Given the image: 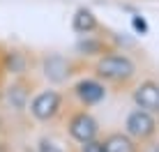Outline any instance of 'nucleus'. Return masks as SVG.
I'll return each mask as SVG.
<instances>
[{"instance_id": "f257e3e1", "label": "nucleus", "mask_w": 159, "mask_h": 152, "mask_svg": "<svg viewBox=\"0 0 159 152\" xmlns=\"http://www.w3.org/2000/svg\"><path fill=\"white\" fill-rule=\"evenodd\" d=\"M97 74L106 81H129L131 76L136 74V65L129 60L127 56H118V53H111V56H102L97 60Z\"/></svg>"}, {"instance_id": "f03ea898", "label": "nucleus", "mask_w": 159, "mask_h": 152, "mask_svg": "<svg viewBox=\"0 0 159 152\" xmlns=\"http://www.w3.org/2000/svg\"><path fill=\"white\" fill-rule=\"evenodd\" d=\"M125 132H127L129 138L134 141H150L157 134V120L150 111H143V108H136L127 115L125 120Z\"/></svg>"}, {"instance_id": "7ed1b4c3", "label": "nucleus", "mask_w": 159, "mask_h": 152, "mask_svg": "<svg viewBox=\"0 0 159 152\" xmlns=\"http://www.w3.org/2000/svg\"><path fill=\"white\" fill-rule=\"evenodd\" d=\"M97 134H99V124H97V120L90 113L79 111L76 115H72V120H69V136L74 141L88 143V141L97 138Z\"/></svg>"}, {"instance_id": "20e7f679", "label": "nucleus", "mask_w": 159, "mask_h": 152, "mask_svg": "<svg viewBox=\"0 0 159 152\" xmlns=\"http://www.w3.org/2000/svg\"><path fill=\"white\" fill-rule=\"evenodd\" d=\"M60 104H62V97H60L56 90H46V92H39V95L32 99L30 113L37 120H51V118L58 115Z\"/></svg>"}, {"instance_id": "39448f33", "label": "nucleus", "mask_w": 159, "mask_h": 152, "mask_svg": "<svg viewBox=\"0 0 159 152\" xmlns=\"http://www.w3.org/2000/svg\"><path fill=\"white\" fill-rule=\"evenodd\" d=\"M134 101H136V106L143 108V111L157 113L159 111V83H155V81H143V83L134 90Z\"/></svg>"}, {"instance_id": "423d86ee", "label": "nucleus", "mask_w": 159, "mask_h": 152, "mask_svg": "<svg viewBox=\"0 0 159 152\" xmlns=\"http://www.w3.org/2000/svg\"><path fill=\"white\" fill-rule=\"evenodd\" d=\"M74 92H76V97H79L85 106H95V104H99L104 97H106V88H104L99 81H95V78L79 81L76 88H74Z\"/></svg>"}, {"instance_id": "0eeeda50", "label": "nucleus", "mask_w": 159, "mask_h": 152, "mask_svg": "<svg viewBox=\"0 0 159 152\" xmlns=\"http://www.w3.org/2000/svg\"><path fill=\"white\" fill-rule=\"evenodd\" d=\"M44 74H46V78H51L53 83H62L69 76V65L62 56H51V58L44 60Z\"/></svg>"}, {"instance_id": "6e6552de", "label": "nucleus", "mask_w": 159, "mask_h": 152, "mask_svg": "<svg viewBox=\"0 0 159 152\" xmlns=\"http://www.w3.org/2000/svg\"><path fill=\"white\" fill-rule=\"evenodd\" d=\"M72 28L76 32H81V35H88V32H92L97 28V16L92 14L90 9L81 7L79 12L74 14V19H72Z\"/></svg>"}, {"instance_id": "1a4fd4ad", "label": "nucleus", "mask_w": 159, "mask_h": 152, "mask_svg": "<svg viewBox=\"0 0 159 152\" xmlns=\"http://www.w3.org/2000/svg\"><path fill=\"white\" fill-rule=\"evenodd\" d=\"M104 148H106V152H136L134 141L127 134H111L104 141Z\"/></svg>"}, {"instance_id": "9d476101", "label": "nucleus", "mask_w": 159, "mask_h": 152, "mask_svg": "<svg viewBox=\"0 0 159 152\" xmlns=\"http://www.w3.org/2000/svg\"><path fill=\"white\" fill-rule=\"evenodd\" d=\"M7 101H9L12 108H16V111L25 108V101H28V92H25V88H23V85H12V88L7 90Z\"/></svg>"}, {"instance_id": "9b49d317", "label": "nucleus", "mask_w": 159, "mask_h": 152, "mask_svg": "<svg viewBox=\"0 0 159 152\" xmlns=\"http://www.w3.org/2000/svg\"><path fill=\"white\" fill-rule=\"evenodd\" d=\"M76 51L81 56H104V44L99 39H81L76 44Z\"/></svg>"}, {"instance_id": "f8f14e48", "label": "nucleus", "mask_w": 159, "mask_h": 152, "mask_svg": "<svg viewBox=\"0 0 159 152\" xmlns=\"http://www.w3.org/2000/svg\"><path fill=\"white\" fill-rule=\"evenodd\" d=\"M5 67H7L12 74H21L25 69V56L19 53V51H12L7 56V60H5Z\"/></svg>"}, {"instance_id": "ddd939ff", "label": "nucleus", "mask_w": 159, "mask_h": 152, "mask_svg": "<svg viewBox=\"0 0 159 152\" xmlns=\"http://www.w3.org/2000/svg\"><path fill=\"white\" fill-rule=\"evenodd\" d=\"M81 152H106V148H104V141H88V143H81Z\"/></svg>"}, {"instance_id": "4468645a", "label": "nucleus", "mask_w": 159, "mask_h": 152, "mask_svg": "<svg viewBox=\"0 0 159 152\" xmlns=\"http://www.w3.org/2000/svg\"><path fill=\"white\" fill-rule=\"evenodd\" d=\"M39 152H67V150L60 148L58 143H53V141H48V138H42L39 141Z\"/></svg>"}, {"instance_id": "2eb2a0df", "label": "nucleus", "mask_w": 159, "mask_h": 152, "mask_svg": "<svg viewBox=\"0 0 159 152\" xmlns=\"http://www.w3.org/2000/svg\"><path fill=\"white\" fill-rule=\"evenodd\" d=\"M131 25H134L136 32H148V23H145V19H141V16H134V19H131Z\"/></svg>"}, {"instance_id": "dca6fc26", "label": "nucleus", "mask_w": 159, "mask_h": 152, "mask_svg": "<svg viewBox=\"0 0 159 152\" xmlns=\"http://www.w3.org/2000/svg\"><path fill=\"white\" fill-rule=\"evenodd\" d=\"M0 152H7V145L5 143H0Z\"/></svg>"}]
</instances>
